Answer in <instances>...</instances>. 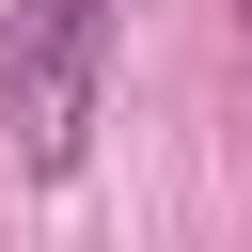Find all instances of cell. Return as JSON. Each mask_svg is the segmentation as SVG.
Returning <instances> with one entry per match:
<instances>
[{
    "instance_id": "6da1fadb",
    "label": "cell",
    "mask_w": 252,
    "mask_h": 252,
    "mask_svg": "<svg viewBox=\"0 0 252 252\" xmlns=\"http://www.w3.org/2000/svg\"><path fill=\"white\" fill-rule=\"evenodd\" d=\"M94 79H110V0H16V47H0V126L32 173H63L94 142Z\"/></svg>"
}]
</instances>
